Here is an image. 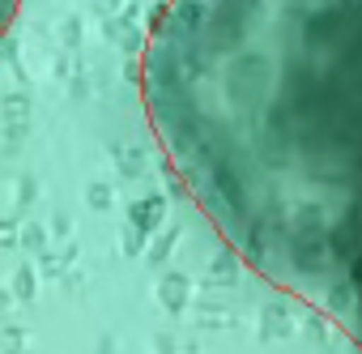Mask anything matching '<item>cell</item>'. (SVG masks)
<instances>
[{
	"label": "cell",
	"mask_w": 362,
	"mask_h": 354,
	"mask_svg": "<svg viewBox=\"0 0 362 354\" xmlns=\"http://www.w3.org/2000/svg\"><path fill=\"white\" fill-rule=\"evenodd\" d=\"M141 103L239 261L362 346V0H170Z\"/></svg>",
	"instance_id": "1"
},
{
	"label": "cell",
	"mask_w": 362,
	"mask_h": 354,
	"mask_svg": "<svg viewBox=\"0 0 362 354\" xmlns=\"http://www.w3.org/2000/svg\"><path fill=\"white\" fill-rule=\"evenodd\" d=\"M18 9H22V0H0V39H5V30L13 26Z\"/></svg>",
	"instance_id": "2"
}]
</instances>
